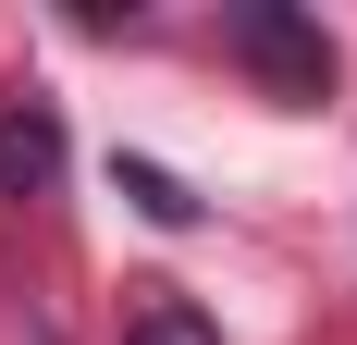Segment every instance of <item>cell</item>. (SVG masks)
Segmentation results:
<instances>
[{"mask_svg":"<svg viewBox=\"0 0 357 345\" xmlns=\"http://www.w3.org/2000/svg\"><path fill=\"white\" fill-rule=\"evenodd\" d=\"M62 185V111L37 87H0V198H50Z\"/></svg>","mask_w":357,"mask_h":345,"instance_id":"1","label":"cell"},{"mask_svg":"<svg viewBox=\"0 0 357 345\" xmlns=\"http://www.w3.org/2000/svg\"><path fill=\"white\" fill-rule=\"evenodd\" d=\"M234 50H247V62H271L284 87H308V99H321V74H333V37L296 25V13H271V0H247V13H234Z\"/></svg>","mask_w":357,"mask_h":345,"instance_id":"2","label":"cell"},{"mask_svg":"<svg viewBox=\"0 0 357 345\" xmlns=\"http://www.w3.org/2000/svg\"><path fill=\"white\" fill-rule=\"evenodd\" d=\"M111 185H123V198H136L148 222H197V198H185V185H173L160 161H111Z\"/></svg>","mask_w":357,"mask_h":345,"instance_id":"3","label":"cell"},{"mask_svg":"<svg viewBox=\"0 0 357 345\" xmlns=\"http://www.w3.org/2000/svg\"><path fill=\"white\" fill-rule=\"evenodd\" d=\"M123 345H222V333H210L197 309H185V296H148V309H136V333H123Z\"/></svg>","mask_w":357,"mask_h":345,"instance_id":"4","label":"cell"}]
</instances>
